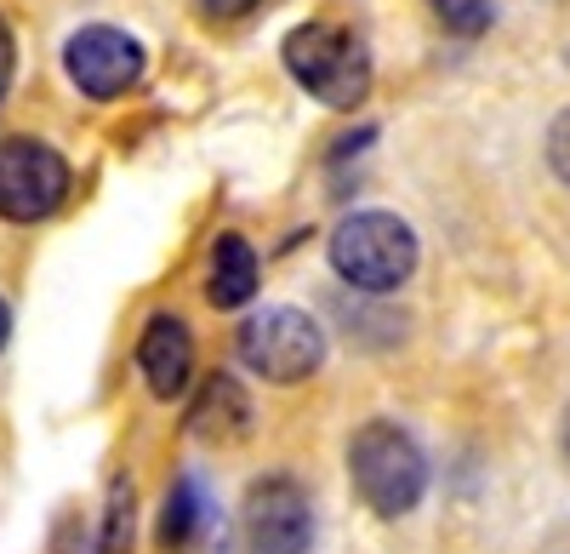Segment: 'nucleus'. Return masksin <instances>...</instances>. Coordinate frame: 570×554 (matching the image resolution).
I'll use <instances>...</instances> for the list:
<instances>
[{
	"mask_svg": "<svg viewBox=\"0 0 570 554\" xmlns=\"http://www.w3.org/2000/svg\"><path fill=\"white\" fill-rule=\"evenodd\" d=\"M240 360L246 372H257L263 383H303L325 366V332L320 320L292 309V303H274V309H257L246 327H240Z\"/></svg>",
	"mask_w": 570,
	"mask_h": 554,
	"instance_id": "obj_4",
	"label": "nucleus"
},
{
	"mask_svg": "<svg viewBox=\"0 0 570 554\" xmlns=\"http://www.w3.org/2000/svg\"><path fill=\"white\" fill-rule=\"evenodd\" d=\"M548 166H553V177L570 189V109H559L553 126H548Z\"/></svg>",
	"mask_w": 570,
	"mask_h": 554,
	"instance_id": "obj_14",
	"label": "nucleus"
},
{
	"mask_svg": "<svg viewBox=\"0 0 570 554\" xmlns=\"http://www.w3.org/2000/svg\"><path fill=\"white\" fill-rule=\"evenodd\" d=\"M131 532H137V486L126 475H115L109 480V497H104L98 554H131Z\"/></svg>",
	"mask_w": 570,
	"mask_h": 554,
	"instance_id": "obj_12",
	"label": "nucleus"
},
{
	"mask_svg": "<svg viewBox=\"0 0 570 554\" xmlns=\"http://www.w3.org/2000/svg\"><path fill=\"white\" fill-rule=\"evenodd\" d=\"M257 246L246 235H217L212 241V269H206V298L212 309H246L257 298Z\"/></svg>",
	"mask_w": 570,
	"mask_h": 554,
	"instance_id": "obj_11",
	"label": "nucleus"
},
{
	"mask_svg": "<svg viewBox=\"0 0 570 554\" xmlns=\"http://www.w3.org/2000/svg\"><path fill=\"white\" fill-rule=\"evenodd\" d=\"M137 372L155 400H177L195 378V332L177 314H155L137 338Z\"/></svg>",
	"mask_w": 570,
	"mask_h": 554,
	"instance_id": "obj_8",
	"label": "nucleus"
},
{
	"mask_svg": "<svg viewBox=\"0 0 570 554\" xmlns=\"http://www.w3.org/2000/svg\"><path fill=\"white\" fill-rule=\"evenodd\" d=\"M142 64H149V58H142V46L126 29H115V23H86L63 46L69 80L86 91V98H98V104L126 98V91L142 80Z\"/></svg>",
	"mask_w": 570,
	"mask_h": 554,
	"instance_id": "obj_7",
	"label": "nucleus"
},
{
	"mask_svg": "<svg viewBox=\"0 0 570 554\" xmlns=\"http://www.w3.org/2000/svg\"><path fill=\"white\" fill-rule=\"evenodd\" d=\"M331 269L343 274L354 292H400L416 274V235L411 223L394 212H348L337 229H331Z\"/></svg>",
	"mask_w": 570,
	"mask_h": 554,
	"instance_id": "obj_3",
	"label": "nucleus"
},
{
	"mask_svg": "<svg viewBox=\"0 0 570 554\" xmlns=\"http://www.w3.org/2000/svg\"><path fill=\"white\" fill-rule=\"evenodd\" d=\"M240 543L246 554H308L314 543V503L292 475H263L240 503Z\"/></svg>",
	"mask_w": 570,
	"mask_h": 554,
	"instance_id": "obj_6",
	"label": "nucleus"
},
{
	"mask_svg": "<svg viewBox=\"0 0 570 554\" xmlns=\"http://www.w3.org/2000/svg\"><path fill=\"white\" fill-rule=\"evenodd\" d=\"M348 480L371 515L400 521L428 492V457L400 424L376 418V424L354 429V440H348Z\"/></svg>",
	"mask_w": 570,
	"mask_h": 554,
	"instance_id": "obj_2",
	"label": "nucleus"
},
{
	"mask_svg": "<svg viewBox=\"0 0 570 554\" xmlns=\"http://www.w3.org/2000/svg\"><path fill=\"white\" fill-rule=\"evenodd\" d=\"M292 80L325 109H360L371 98V46L343 23H297L279 46Z\"/></svg>",
	"mask_w": 570,
	"mask_h": 554,
	"instance_id": "obj_1",
	"label": "nucleus"
},
{
	"mask_svg": "<svg viewBox=\"0 0 570 554\" xmlns=\"http://www.w3.org/2000/svg\"><path fill=\"white\" fill-rule=\"evenodd\" d=\"M188 435L206 446H240L252 435V395L240 378L212 372L188 400Z\"/></svg>",
	"mask_w": 570,
	"mask_h": 554,
	"instance_id": "obj_9",
	"label": "nucleus"
},
{
	"mask_svg": "<svg viewBox=\"0 0 570 554\" xmlns=\"http://www.w3.org/2000/svg\"><path fill=\"white\" fill-rule=\"evenodd\" d=\"M564 464H570V411H564Z\"/></svg>",
	"mask_w": 570,
	"mask_h": 554,
	"instance_id": "obj_18",
	"label": "nucleus"
},
{
	"mask_svg": "<svg viewBox=\"0 0 570 554\" xmlns=\"http://www.w3.org/2000/svg\"><path fill=\"white\" fill-rule=\"evenodd\" d=\"M12 69H18V46H12V23L0 18V91L12 86Z\"/></svg>",
	"mask_w": 570,
	"mask_h": 554,
	"instance_id": "obj_16",
	"label": "nucleus"
},
{
	"mask_svg": "<svg viewBox=\"0 0 570 554\" xmlns=\"http://www.w3.org/2000/svg\"><path fill=\"white\" fill-rule=\"evenodd\" d=\"M257 7H268V0H195V12H200L206 23H240V18H252Z\"/></svg>",
	"mask_w": 570,
	"mask_h": 554,
	"instance_id": "obj_15",
	"label": "nucleus"
},
{
	"mask_svg": "<svg viewBox=\"0 0 570 554\" xmlns=\"http://www.w3.org/2000/svg\"><path fill=\"white\" fill-rule=\"evenodd\" d=\"M428 7H434V18H440L451 35H462V40H473V35L491 29V0H428Z\"/></svg>",
	"mask_w": 570,
	"mask_h": 554,
	"instance_id": "obj_13",
	"label": "nucleus"
},
{
	"mask_svg": "<svg viewBox=\"0 0 570 554\" xmlns=\"http://www.w3.org/2000/svg\"><path fill=\"white\" fill-rule=\"evenodd\" d=\"M160 548L166 554H212L217 548V503L195 475H177L160 509Z\"/></svg>",
	"mask_w": 570,
	"mask_h": 554,
	"instance_id": "obj_10",
	"label": "nucleus"
},
{
	"mask_svg": "<svg viewBox=\"0 0 570 554\" xmlns=\"http://www.w3.org/2000/svg\"><path fill=\"white\" fill-rule=\"evenodd\" d=\"M7 338H12V309H7V298H0V349H7Z\"/></svg>",
	"mask_w": 570,
	"mask_h": 554,
	"instance_id": "obj_17",
	"label": "nucleus"
},
{
	"mask_svg": "<svg viewBox=\"0 0 570 554\" xmlns=\"http://www.w3.org/2000/svg\"><path fill=\"white\" fill-rule=\"evenodd\" d=\"M69 201V161L40 137H7L0 144V217L46 223Z\"/></svg>",
	"mask_w": 570,
	"mask_h": 554,
	"instance_id": "obj_5",
	"label": "nucleus"
}]
</instances>
